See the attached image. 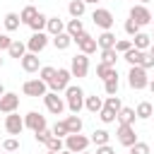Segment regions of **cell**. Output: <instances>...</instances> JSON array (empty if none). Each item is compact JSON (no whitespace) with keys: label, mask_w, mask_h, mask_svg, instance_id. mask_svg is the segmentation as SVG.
<instances>
[{"label":"cell","mask_w":154,"mask_h":154,"mask_svg":"<svg viewBox=\"0 0 154 154\" xmlns=\"http://www.w3.org/2000/svg\"><path fill=\"white\" fill-rule=\"evenodd\" d=\"M65 99H67V108H70V113H79V111L84 108V91H82V87L70 84V87L65 89Z\"/></svg>","instance_id":"obj_1"},{"label":"cell","mask_w":154,"mask_h":154,"mask_svg":"<svg viewBox=\"0 0 154 154\" xmlns=\"http://www.w3.org/2000/svg\"><path fill=\"white\" fill-rule=\"evenodd\" d=\"M128 84L132 87V89H144L147 84H149V77H147V70L142 67V65H130V72H128Z\"/></svg>","instance_id":"obj_2"},{"label":"cell","mask_w":154,"mask_h":154,"mask_svg":"<svg viewBox=\"0 0 154 154\" xmlns=\"http://www.w3.org/2000/svg\"><path fill=\"white\" fill-rule=\"evenodd\" d=\"M70 77H72V72H70V70L58 67V70H55V75H53V79L48 82L51 91H65V89L70 87Z\"/></svg>","instance_id":"obj_3"},{"label":"cell","mask_w":154,"mask_h":154,"mask_svg":"<svg viewBox=\"0 0 154 154\" xmlns=\"http://www.w3.org/2000/svg\"><path fill=\"white\" fill-rule=\"evenodd\" d=\"M91 22L96 24V26H101L103 31H111V26H113V14H111V10H106V7H96L94 12H91Z\"/></svg>","instance_id":"obj_4"},{"label":"cell","mask_w":154,"mask_h":154,"mask_svg":"<svg viewBox=\"0 0 154 154\" xmlns=\"http://www.w3.org/2000/svg\"><path fill=\"white\" fill-rule=\"evenodd\" d=\"M70 72H72V77H87V72H89V55H87V53L72 55Z\"/></svg>","instance_id":"obj_5"},{"label":"cell","mask_w":154,"mask_h":154,"mask_svg":"<svg viewBox=\"0 0 154 154\" xmlns=\"http://www.w3.org/2000/svg\"><path fill=\"white\" fill-rule=\"evenodd\" d=\"M118 142L123 144V147H132L135 142H137V132H135V125H125V123H118Z\"/></svg>","instance_id":"obj_6"},{"label":"cell","mask_w":154,"mask_h":154,"mask_svg":"<svg viewBox=\"0 0 154 154\" xmlns=\"http://www.w3.org/2000/svg\"><path fill=\"white\" fill-rule=\"evenodd\" d=\"M89 137H84V135H79V132H70L67 137H65V149H70V152H84L87 147H89Z\"/></svg>","instance_id":"obj_7"},{"label":"cell","mask_w":154,"mask_h":154,"mask_svg":"<svg viewBox=\"0 0 154 154\" xmlns=\"http://www.w3.org/2000/svg\"><path fill=\"white\" fill-rule=\"evenodd\" d=\"M43 103L53 116H60L65 111V101H63V96H58V91H46L43 94Z\"/></svg>","instance_id":"obj_8"},{"label":"cell","mask_w":154,"mask_h":154,"mask_svg":"<svg viewBox=\"0 0 154 154\" xmlns=\"http://www.w3.org/2000/svg\"><path fill=\"white\" fill-rule=\"evenodd\" d=\"M22 91L26 94V96H43L46 91H48V84L43 82V79H26L24 84H22Z\"/></svg>","instance_id":"obj_9"},{"label":"cell","mask_w":154,"mask_h":154,"mask_svg":"<svg viewBox=\"0 0 154 154\" xmlns=\"http://www.w3.org/2000/svg\"><path fill=\"white\" fill-rule=\"evenodd\" d=\"M75 43H77V48H79V53H87V55H91L96 48H99V43H96V38L91 36V34H87V31H82L77 38H75Z\"/></svg>","instance_id":"obj_10"},{"label":"cell","mask_w":154,"mask_h":154,"mask_svg":"<svg viewBox=\"0 0 154 154\" xmlns=\"http://www.w3.org/2000/svg\"><path fill=\"white\" fill-rule=\"evenodd\" d=\"M26 125H24V118L14 111V113H7L5 116V130L10 132V135H22V130H24Z\"/></svg>","instance_id":"obj_11"},{"label":"cell","mask_w":154,"mask_h":154,"mask_svg":"<svg viewBox=\"0 0 154 154\" xmlns=\"http://www.w3.org/2000/svg\"><path fill=\"white\" fill-rule=\"evenodd\" d=\"M24 125L31 130V132H41V130H46V116H41V113H36V111H29L26 116H24Z\"/></svg>","instance_id":"obj_12"},{"label":"cell","mask_w":154,"mask_h":154,"mask_svg":"<svg viewBox=\"0 0 154 154\" xmlns=\"http://www.w3.org/2000/svg\"><path fill=\"white\" fill-rule=\"evenodd\" d=\"M130 19H135L140 26H144V24H152V12L147 10V5H132L130 7Z\"/></svg>","instance_id":"obj_13"},{"label":"cell","mask_w":154,"mask_h":154,"mask_svg":"<svg viewBox=\"0 0 154 154\" xmlns=\"http://www.w3.org/2000/svg\"><path fill=\"white\" fill-rule=\"evenodd\" d=\"M17 108H19V94L5 91L0 96V113H14Z\"/></svg>","instance_id":"obj_14"},{"label":"cell","mask_w":154,"mask_h":154,"mask_svg":"<svg viewBox=\"0 0 154 154\" xmlns=\"http://www.w3.org/2000/svg\"><path fill=\"white\" fill-rule=\"evenodd\" d=\"M46 46H48V34H46V31H34V36L26 41L29 53H41Z\"/></svg>","instance_id":"obj_15"},{"label":"cell","mask_w":154,"mask_h":154,"mask_svg":"<svg viewBox=\"0 0 154 154\" xmlns=\"http://www.w3.org/2000/svg\"><path fill=\"white\" fill-rule=\"evenodd\" d=\"M22 63V70L24 72H38L41 65H38V53H24V58L19 60Z\"/></svg>","instance_id":"obj_16"},{"label":"cell","mask_w":154,"mask_h":154,"mask_svg":"<svg viewBox=\"0 0 154 154\" xmlns=\"http://www.w3.org/2000/svg\"><path fill=\"white\" fill-rule=\"evenodd\" d=\"M46 31H48L51 36H58V34H63V31H65V22H63L60 17H48Z\"/></svg>","instance_id":"obj_17"},{"label":"cell","mask_w":154,"mask_h":154,"mask_svg":"<svg viewBox=\"0 0 154 154\" xmlns=\"http://www.w3.org/2000/svg\"><path fill=\"white\" fill-rule=\"evenodd\" d=\"M123 60H128L130 65H142V60H144V51H140V48H130V51H125L123 53Z\"/></svg>","instance_id":"obj_18"},{"label":"cell","mask_w":154,"mask_h":154,"mask_svg":"<svg viewBox=\"0 0 154 154\" xmlns=\"http://www.w3.org/2000/svg\"><path fill=\"white\" fill-rule=\"evenodd\" d=\"M96 77H101V79L106 82V79H111V77H118V70H116V65L99 63V65H96Z\"/></svg>","instance_id":"obj_19"},{"label":"cell","mask_w":154,"mask_h":154,"mask_svg":"<svg viewBox=\"0 0 154 154\" xmlns=\"http://www.w3.org/2000/svg\"><path fill=\"white\" fill-rule=\"evenodd\" d=\"M65 31H67V34L72 36V41H75V38H77V36H79V34L84 31V24H82V19L72 17V19H70V22L65 24Z\"/></svg>","instance_id":"obj_20"},{"label":"cell","mask_w":154,"mask_h":154,"mask_svg":"<svg viewBox=\"0 0 154 154\" xmlns=\"http://www.w3.org/2000/svg\"><path fill=\"white\" fill-rule=\"evenodd\" d=\"M135 113H137V118H140V120H149V118L154 116V106H152L149 101H140V103H137V108H135Z\"/></svg>","instance_id":"obj_21"},{"label":"cell","mask_w":154,"mask_h":154,"mask_svg":"<svg viewBox=\"0 0 154 154\" xmlns=\"http://www.w3.org/2000/svg\"><path fill=\"white\" fill-rule=\"evenodd\" d=\"M135 118H137L135 108H128V106H123V108L118 111V123H125V125H135Z\"/></svg>","instance_id":"obj_22"},{"label":"cell","mask_w":154,"mask_h":154,"mask_svg":"<svg viewBox=\"0 0 154 154\" xmlns=\"http://www.w3.org/2000/svg\"><path fill=\"white\" fill-rule=\"evenodd\" d=\"M84 10H87V2H84V0H70V5H67L70 17H77V19L84 14Z\"/></svg>","instance_id":"obj_23"},{"label":"cell","mask_w":154,"mask_h":154,"mask_svg":"<svg viewBox=\"0 0 154 154\" xmlns=\"http://www.w3.org/2000/svg\"><path fill=\"white\" fill-rule=\"evenodd\" d=\"M149 43H152V36H149V34H144V31H140V34H135V36H132V46H135V48H140V51H147V48H149Z\"/></svg>","instance_id":"obj_24"},{"label":"cell","mask_w":154,"mask_h":154,"mask_svg":"<svg viewBox=\"0 0 154 154\" xmlns=\"http://www.w3.org/2000/svg\"><path fill=\"white\" fill-rule=\"evenodd\" d=\"M7 53H10V58L22 60V58H24V53H26V43H22V41H12V43H10V48H7Z\"/></svg>","instance_id":"obj_25"},{"label":"cell","mask_w":154,"mask_h":154,"mask_svg":"<svg viewBox=\"0 0 154 154\" xmlns=\"http://www.w3.org/2000/svg\"><path fill=\"white\" fill-rule=\"evenodd\" d=\"M84 108H87L89 113H99V111L103 108L101 96H96V94H94V96H87V99H84Z\"/></svg>","instance_id":"obj_26"},{"label":"cell","mask_w":154,"mask_h":154,"mask_svg":"<svg viewBox=\"0 0 154 154\" xmlns=\"http://www.w3.org/2000/svg\"><path fill=\"white\" fill-rule=\"evenodd\" d=\"M2 22H5V29H7V31H17V29H19V24H22V19H19V14H17V12H7Z\"/></svg>","instance_id":"obj_27"},{"label":"cell","mask_w":154,"mask_h":154,"mask_svg":"<svg viewBox=\"0 0 154 154\" xmlns=\"http://www.w3.org/2000/svg\"><path fill=\"white\" fill-rule=\"evenodd\" d=\"M70 43H72V36H70L67 31H63V34L53 36V46H55L58 51H65V48H70Z\"/></svg>","instance_id":"obj_28"},{"label":"cell","mask_w":154,"mask_h":154,"mask_svg":"<svg viewBox=\"0 0 154 154\" xmlns=\"http://www.w3.org/2000/svg\"><path fill=\"white\" fill-rule=\"evenodd\" d=\"M116 34H111V31H103L99 38H96V43H99V48H116Z\"/></svg>","instance_id":"obj_29"},{"label":"cell","mask_w":154,"mask_h":154,"mask_svg":"<svg viewBox=\"0 0 154 154\" xmlns=\"http://www.w3.org/2000/svg\"><path fill=\"white\" fill-rule=\"evenodd\" d=\"M46 24H48V17H46L43 12H38V14L31 19V24H29V26H31V31H43V29H46Z\"/></svg>","instance_id":"obj_30"},{"label":"cell","mask_w":154,"mask_h":154,"mask_svg":"<svg viewBox=\"0 0 154 154\" xmlns=\"http://www.w3.org/2000/svg\"><path fill=\"white\" fill-rule=\"evenodd\" d=\"M116 60H118V51L116 48H101V63L116 65Z\"/></svg>","instance_id":"obj_31"},{"label":"cell","mask_w":154,"mask_h":154,"mask_svg":"<svg viewBox=\"0 0 154 154\" xmlns=\"http://www.w3.org/2000/svg\"><path fill=\"white\" fill-rule=\"evenodd\" d=\"M65 123H67V130H70V132H82V118H79L77 113L67 116V118H65Z\"/></svg>","instance_id":"obj_32"},{"label":"cell","mask_w":154,"mask_h":154,"mask_svg":"<svg viewBox=\"0 0 154 154\" xmlns=\"http://www.w3.org/2000/svg\"><path fill=\"white\" fill-rule=\"evenodd\" d=\"M36 14H38V10H36L34 5H26V7H24V10L19 12V19H22L24 24H31V19H34Z\"/></svg>","instance_id":"obj_33"},{"label":"cell","mask_w":154,"mask_h":154,"mask_svg":"<svg viewBox=\"0 0 154 154\" xmlns=\"http://www.w3.org/2000/svg\"><path fill=\"white\" fill-rule=\"evenodd\" d=\"M99 118H101V123H116V120H118V113H116L113 108L103 106V108L99 111Z\"/></svg>","instance_id":"obj_34"},{"label":"cell","mask_w":154,"mask_h":154,"mask_svg":"<svg viewBox=\"0 0 154 154\" xmlns=\"http://www.w3.org/2000/svg\"><path fill=\"white\" fill-rule=\"evenodd\" d=\"M108 137H111V135H108V132H106L103 128H101V130H94V132H91V142H94L96 147H101V144H108Z\"/></svg>","instance_id":"obj_35"},{"label":"cell","mask_w":154,"mask_h":154,"mask_svg":"<svg viewBox=\"0 0 154 154\" xmlns=\"http://www.w3.org/2000/svg\"><path fill=\"white\" fill-rule=\"evenodd\" d=\"M103 89H106V94H108V96L118 94V89H120V82H118V77H111V79H106V82H103Z\"/></svg>","instance_id":"obj_36"},{"label":"cell","mask_w":154,"mask_h":154,"mask_svg":"<svg viewBox=\"0 0 154 154\" xmlns=\"http://www.w3.org/2000/svg\"><path fill=\"white\" fill-rule=\"evenodd\" d=\"M46 147H48V152H55V154L65 149V144H63V137H55V135L48 140V144H46Z\"/></svg>","instance_id":"obj_37"},{"label":"cell","mask_w":154,"mask_h":154,"mask_svg":"<svg viewBox=\"0 0 154 154\" xmlns=\"http://www.w3.org/2000/svg\"><path fill=\"white\" fill-rule=\"evenodd\" d=\"M53 135H55V137H67V135H70L67 123H65V120H58V123L53 125Z\"/></svg>","instance_id":"obj_38"},{"label":"cell","mask_w":154,"mask_h":154,"mask_svg":"<svg viewBox=\"0 0 154 154\" xmlns=\"http://www.w3.org/2000/svg\"><path fill=\"white\" fill-rule=\"evenodd\" d=\"M53 75H55V67H51V65H46V67H41V70H38V79H43L46 84L53 79Z\"/></svg>","instance_id":"obj_39"},{"label":"cell","mask_w":154,"mask_h":154,"mask_svg":"<svg viewBox=\"0 0 154 154\" xmlns=\"http://www.w3.org/2000/svg\"><path fill=\"white\" fill-rule=\"evenodd\" d=\"M103 106H108V108H113L116 113H118V111L123 108V103H120V96H118V94H113V96H108V99L103 101Z\"/></svg>","instance_id":"obj_40"},{"label":"cell","mask_w":154,"mask_h":154,"mask_svg":"<svg viewBox=\"0 0 154 154\" xmlns=\"http://www.w3.org/2000/svg\"><path fill=\"white\" fill-rule=\"evenodd\" d=\"M130 154H152V149H149L147 142H135V144L130 147Z\"/></svg>","instance_id":"obj_41"},{"label":"cell","mask_w":154,"mask_h":154,"mask_svg":"<svg viewBox=\"0 0 154 154\" xmlns=\"http://www.w3.org/2000/svg\"><path fill=\"white\" fill-rule=\"evenodd\" d=\"M140 29H142V26H140L135 19H128V22H125V34H128V36H135V34H140Z\"/></svg>","instance_id":"obj_42"},{"label":"cell","mask_w":154,"mask_h":154,"mask_svg":"<svg viewBox=\"0 0 154 154\" xmlns=\"http://www.w3.org/2000/svg\"><path fill=\"white\" fill-rule=\"evenodd\" d=\"M34 137H36V142H41V144H48V140L53 137V130H41V132H34Z\"/></svg>","instance_id":"obj_43"},{"label":"cell","mask_w":154,"mask_h":154,"mask_svg":"<svg viewBox=\"0 0 154 154\" xmlns=\"http://www.w3.org/2000/svg\"><path fill=\"white\" fill-rule=\"evenodd\" d=\"M2 149H5V152H17V149H19V140H17V137H7V140L2 142Z\"/></svg>","instance_id":"obj_44"},{"label":"cell","mask_w":154,"mask_h":154,"mask_svg":"<svg viewBox=\"0 0 154 154\" xmlns=\"http://www.w3.org/2000/svg\"><path fill=\"white\" fill-rule=\"evenodd\" d=\"M130 48H132V41H128V38L116 41V51H118V53H125V51H130Z\"/></svg>","instance_id":"obj_45"},{"label":"cell","mask_w":154,"mask_h":154,"mask_svg":"<svg viewBox=\"0 0 154 154\" xmlns=\"http://www.w3.org/2000/svg\"><path fill=\"white\" fill-rule=\"evenodd\" d=\"M142 67H144V70H149V67H154V55H152V53H144V60H142Z\"/></svg>","instance_id":"obj_46"},{"label":"cell","mask_w":154,"mask_h":154,"mask_svg":"<svg viewBox=\"0 0 154 154\" xmlns=\"http://www.w3.org/2000/svg\"><path fill=\"white\" fill-rule=\"evenodd\" d=\"M10 43H12V38H10L7 34H0V51H7Z\"/></svg>","instance_id":"obj_47"},{"label":"cell","mask_w":154,"mask_h":154,"mask_svg":"<svg viewBox=\"0 0 154 154\" xmlns=\"http://www.w3.org/2000/svg\"><path fill=\"white\" fill-rule=\"evenodd\" d=\"M96 154H116V149L111 144H101V147H96Z\"/></svg>","instance_id":"obj_48"},{"label":"cell","mask_w":154,"mask_h":154,"mask_svg":"<svg viewBox=\"0 0 154 154\" xmlns=\"http://www.w3.org/2000/svg\"><path fill=\"white\" fill-rule=\"evenodd\" d=\"M147 87H149V91L154 94V79H149V84H147Z\"/></svg>","instance_id":"obj_49"},{"label":"cell","mask_w":154,"mask_h":154,"mask_svg":"<svg viewBox=\"0 0 154 154\" xmlns=\"http://www.w3.org/2000/svg\"><path fill=\"white\" fill-rule=\"evenodd\" d=\"M58 154H75V152H70V149H63V152H58Z\"/></svg>","instance_id":"obj_50"},{"label":"cell","mask_w":154,"mask_h":154,"mask_svg":"<svg viewBox=\"0 0 154 154\" xmlns=\"http://www.w3.org/2000/svg\"><path fill=\"white\" fill-rule=\"evenodd\" d=\"M84 2H87V5H96L99 0H84Z\"/></svg>","instance_id":"obj_51"},{"label":"cell","mask_w":154,"mask_h":154,"mask_svg":"<svg viewBox=\"0 0 154 154\" xmlns=\"http://www.w3.org/2000/svg\"><path fill=\"white\" fill-rule=\"evenodd\" d=\"M2 94H5V87H2V84H0V96H2Z\"/></svg>","instance_id":"obj_52"},{"label":"cell","mask_w":154,"mask_h":154,"mask_svg":"<svg viewBox=\"0 0 154 154\" xmlns=\"http://www.w3.org/2000/svg\"><path fill=\"white\" fill-rule=\"evenodd\" d=\"M149 53H152V55H154V43H152V48H149Z\"/></svg>","instance_id":"obj_53"},{"label":"cell","mask_w":154,"mask_h":154,"mask_svg":"<svg viewBox=\"0 0 154 154\" xmlns=\"http://www.w3.org/2000/svg\"><path fill=\"white\" fill-rule=\"evenodd\" d=\"M140 2H142V5H144V2H149V0H140Z\"/></svg>","instance_id":"obj_54"},{"label":"cell","mask_w":154,"mask_h":154,"mask_svg":"<svg viewBox=\"0 0 154 154\" xmlns=\"http://www.w3.org/2000/svg\"><path fill=\"white\" fill-rule=\"evenodd\" d=\"M79 154H89V152H87V149H84V152H79Z\"/></svg>","instance_id":"obj_55"},{"label":"cell","mask_w":154,"mask_h":154,"mask_svg":"<svg viewBox=\"0 0 154 154\" xmlns=\"http://www.w3.org/2000/svg\"><path fill=\"white\" fill-rule=\"evenodd\" d=\"M0 67H2V58H0Z\"/></svg>","instance_id":"obj_56"},{"label":"cell","mask_w":154,"mask_h":154,"mask_svg":"<svg viewBox=\"0 0 154 154\" xmlns=\"http://www.w3.org/2000/svg\"><path fill=\"white\" fill-rule=\"evenodd\" d=\"M46 154H55V152H46Z\"/></svg>","instance_id":"obj_57"},{"label":"cell","mask_w":154,"mask_h":154,"mask_svg":"<svg viewBox=\"0 0 154 154\" xmlns=\"http://www.w3.org/2000/svg\"><path fill=\"white\" fill-rule=\"evenodd\" d=\"M2 154H10V152H5V149H2Z\"/></svg>","instance_id":"obj_58"},{"label":"cell","mask_w":154,"mask_h":154,"mask_svg":"<svg viewBox=\"0 0 154 154\" xmlns=\"http://www.w3.org/2000/svg\"><path fill=\"white\" fill-rule=\"evenodd\" d=\"M0 149H2V142H0Z\"/></svg>","instance_id":"obj_59"},{"label":"cell","mask_w":154,"mask_h":154,"mask_svg":"<svg viewBox=\"0 0 154 154\" xmlns=\"http://www.w3.org/2000/svg\"><path fill=\"white\" fill-rule=\"evenodd\" d=\"M152 24H154V19H152Z\"/></svg>","instance_id":"obj_60"},{"label":"cell","mask_w":154,"mask_h":154,"mask_svg":"<svg viewBox=\"0 0 154 154\" xmlns=\"http://www.w3.org/2000/svg\"><path fill=\"white\" fill-rule=\"evenodd\" d=\"M152 38H154V34H152Z\"/></svg>","instance_id":"obj_61"}]
</instances>
